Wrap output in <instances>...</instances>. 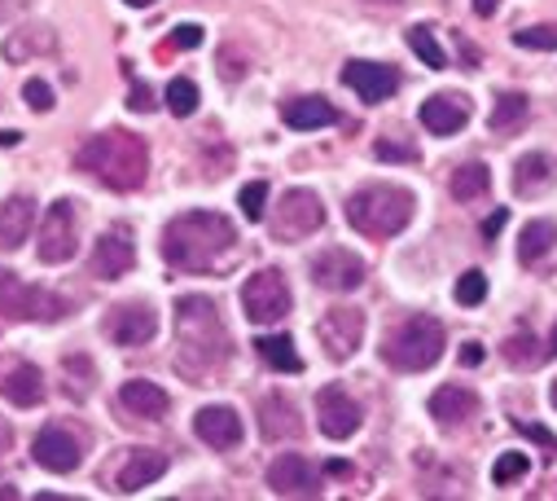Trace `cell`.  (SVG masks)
Segmentation results:
<instances>
[{
  "mask_svg": "<svg viewBox=\"0 0 557 501\" xmlns=\"http://www.w3.org/2000/svg\"><path fill=\"white\" fill-rule=\"evenodd\" d=\"M228 361V330L207 295L176 300V365L189 379H207Z\"/></svg>",
  "mask_w": 557,
  "mask_h": 501,
  "instance_id": "obj_1",
  "label": "cell"
},
{
  "mask_svg": "<svg viewBox=\"0 0 557 501\" xmlns=\"http://www.w3.org/2000/svg\"><path fill=\"white\" fill-rule=\"evenodd\" d=\"M237 246V229L220 211H185L163 229V260L172 269L207 273Z\"/></svg>",
  "mask_w": 557,
  "mask_h": 501,
  "instance_id": "obj_2",
  "label": "cell"
},
{
  "mask_svg": "<svg viewBox=\"0 0 557 501\" xmlns=\"http://www.w3.org/2000/svg\"><path fill=\"white\" fill-rule=\"evenodd\" d=\"M75 168L97 176L106 190H119V194H132L146 185V172H150V150L136 133H123V129H110V133H97L79 146L75 155Z\"/></svg>",
  "mask_w": 557,
  "mask_h": 501,
  "instance_id": "obj_3",
  "label": "cell"
},
{
  "mask_svg": "<svg viewBox=\"0 0 557 501\" xmlns=\"http://www.w3.org/2000/svg\"><path fill=\"white\" fill-rule=\"evenodd\" d=\"M444 326L435 321V317H426V313H412V317H404L386 339H382V361L391 365V369H399V374H422V369H431L440 356H444Z\"/></svg>",
  "mask_w": 557,
  "mask_h": 501,
  "instance_id": "obj_4",
  "label": "cell"
},
{
  "mask_svg": "<svg viewBox=\"0 0 557 501\" xmlns=\"http://www.w3.org/2000/svg\"><path fill=\"white\" fill-rule=\"evenodd\" d=\"M347 220L364 237H395L412 220V194L399 185H364L347 198Z\"/></svg>",
  "mask_w": 557,
  "mask_h": 501,
  "instance_id": "obj_5",
  "label": "cell"
},
{
  "mask_svg": "<svg viewBox=\"0 0 557 501\" xmlns=\"http://www.w3.org/2000/svg\"><path fill=\"white\" fill-rule=\"evenodd\" d=\"M62 313H66L62 295L27 286L18 273H0V317H10V321H58Z\"/></svg>",
  "mask_w": 557,
  "mask_h": 501,
  "instance_id": "obj_6",
  "label": "cell"
},
{
  "mask_svg": "<svg viewBox=\"0 0 557 501\" xmlns=\"http://www.w3.org/2000/svg\"><path fill=\"white\" fill-rule=\"evenodd\" d=\"M321 224H325V207L312 190H286L272 211V237H282V242H304Z\"/></svg>",
  "mask_w": 557,
  "mask_h": 501,
  "instance_id": "obj_7",
  "label": "cell"
},
{
  "mask_svg": "<svg viewBox=\"0 0 557 501\" xmlns=\"http://www.w3.org/2000/svg\"><path fill=\"white\" fill-rule=\"evenodd\" d=\"M242 308H246V317L255 326H272V321L290 317V286H286V278L276 269H259L242 286Z\"/></svg>",
  "mask_w": 557,
  "mask_h": 501,
  "instance_id": "obj_8",
  "label": "cell"
},
{
  "mask_svg": "<svg viewBox=\"0 0 557 501\" xmlns=\"http://www.w3.org/2000/svg\"><path fill=\"white\" fill-rule=\"evenodd\" d=\"M40 260L45 265H66L75 250H79V220H75V203L58 198L40 224Z\"/></svg>",
  "mask_w": 557,
  "mask_h": 501,
  "instance_id": "obj_9",
  "label": "cell"
},
{
  "mask_svg": "<svg viewBox=\"0 0 557 501\" xmlns=\"http://www.w3.org/2000/svg\"><path fill=\"white\" fill-rule=\"evenodd\" d=\"M312 282L321 291L347 295V291H356L364 282V260L356 256V250H347V246H330V250H321V256L312 260Z\"/></svg>",
  "mask_w": 557,
  "mask_h": 501,
  "instance_id": "obj_10",
  "label": "cell"
},
{
  "mask_svg": "<svg viewBox=\"0 0 557 501\" xmlns=\"http://www.w3.org/2000/svg\"><path fill=\"white\" fill-rule=\"evenodd\" d=\"M317 334H321V347L330 361H347V356H356V347L364 339V313L360 308H330L321 317Z\"/></svg>",
  "mask_w": 557,
  "mask_h": 501,
  "instance_id": "obj_11",
  "label": "cell"
},
{
  "mask_svg": "<svg viewBox=\"0 0 557 501\" xmlns=\"http://www.w3.org/2000/svg\"><path fill=\"white\" fill-rule=\"evenodd\" d=\"M106 334L119 343V347H146L154 334H159V317L150 304H119L110 308L106 317Z\"/></svg>",
  "mask_w": 557,
  "mask_h": 501,
  "instance_id": "obj_12",
  "label": "cell"
},
{
  "mask_svg": "<svg viewBox=\"0 0 557 501\" xmlns=\"http://www.w3.org/2000/svg\"><path fill=\"white\" fill-rule=\"evenodd\" d=\"M268 488L276 497H317L321 492V475L304 453H282L268 466Z\"/></svg>",
  "mask_w": 557,
  "mask_h": 501,
  "instance_id": "obj_13",
  "label": "cell"
},
{
  "mask_svg": "<svg viewBox=\"0 0 557 501\" xmlns=\"http://www.w3.org/2000/svg\"><path fill=\"white\" fill-rule=\"evenodd\" d=\"M32 453H36V462H40L45 471H53V475H71V471L79 466V457H84V444H79V436L66 431L62 423H49V427L36 436Z\"/></svg>",
  "mask_w": 557,
  "mask_h": 501,
  "instance_id": "obj_14",
  "label": "cell"
},
{
  "mask_svg": "<svg viewBox=\"0 0 557 501\" xmlns=\"http://www.w3.org/2000/svg\"><path fill=\"white\" fill-rule=\"evenodd\" d=\"M317 418H321V431L330 440H347L360 431V405L347 396V388H321L317 392Z\"/></svg>",
  "mask_w": 557,
  "mask_h": 501,
  "instance_id": "obj_15",
  "label": "cell"
},
{
  "mask_svg": "<svg viewBox=\"0 0 557 501\" xmlns=\"http://www.w3.org/2000/svg\"><path fill=\"white\" fill-rule=\"evenodd\" d=\"M132 265H136V246H132L127 229H110V233L97 237V246H92V278L114 282V278H123Z\"/></svg>",
  "mask_w": 557,
  "mask_h": 501,
  "instance_id": "obj_16",
  "label": "cell"
},
{
  "mask_svg": "<svg viewBox=\"0 0 557 501\" xmlns=\"http://www.w3.org/2000/svg\"><path fill=\"white\" fill-rule=\"evenodd\" d=\"M343 84L351 93H360L364 101H386L399 88V71L386 66V62H347L343 66Z\"/></svg>",
  "mask_w": 557,
  "mask_h": 501,
  "instance_id": "obj_17",
  "label": "cell"
},
{
  "mask_svg": "<svg viewBox=\"0 0 557 501\" xmlns=\"http://www.w3.org/2000/svg\"><path fill=\"white\" fill-rule=\"evenodd\" d=\"M194 431L211 449H237L242 444V418L228 405H207L194 414Z\"/></svg>",
  "mask_w": 557,
  "mask_h": 501,
  "instance_id": "obj_18",
  "label": "cell"
},
{
  "mask_svg": "<svg viewBox=\"0 0 557 501\" xmlns=\"http://www.w3.org/2000/svg\"><path fill=\"white\" fill-rule=\"evenodd\" d=\"M422 123L431 133H440V137H453V133H461L470 123V101L461 93H440V97H431L422 106Z\"/></svg>",
  "mask_w": 557,
  "mask_h": 501,
  "instance_id": "obj_19",
  "label": "cell"
},
{
  "mask_svg": "<svg viewBox=\"0 0 557 501\" xmlns=\"http://www.w3.org/2000/svg\"><path fill=\"white\" fill-rule=\"evenodd\" d=\"M259 436L263 440H295L304 436V423H299V410L286 401V396H263L259 401Z\"/></svg>",
  "mask_w": 557,
  "mask_h": 501,
  "instance_id": "obj_20",
  "label": "cell"
},
{
  "mask_svg": "<svg viewBox=\"0 0 557 501\" xmlns=\"http://www.w3.org/2000/svg\"><path fill=\"white\" fill-rule=\"evenodd\" d=\"M163 471H168V453H159V449H132L127 462L119 466L114 484H119V492H136V488L154 484Z\"/></svg>",
  "mask_w": 557,
  "mask_h": 501,
  "instance_id": "obj_21",
  "label": "cell"
},
{
  "mask_svg": "<svg viewBox=\"0 0 557 501\" xmlns=\"http://www.w3.org/2000/svg\"><path fill=\"white\" fill-rule=\"evenodd\" d=\"M32 220H36V203L27 194L0 203V250H18L32 233Z\"/></svg>",
  "mask_w": 557,
  "mask_h": 501,
  "instance_id": "obj_22",
  "label": "cell"
},
{
  "mask_svg": "<svg viewBox=\"0 0 557 501\" xmlns=\"http://www.w3.org/2000/svg\"><path fill=\"white\" fill-rule=\"evenodd\" d=\"M119 405H123L132 418H163V414L172 410V396H168L159 383H150V379H132V383H123Z\"/></svg>",
  "mask_w": 557,
  "mask_h": 501,
  "instance_id": "obj_23",
  "label": "cell"
},
{
  "mask_svg": "<svg viewBox=\"0 0 557 501\" xmlns=\"http://www.w3.org/2000/svg\"><path fill=\"white\" fill-rule=\"evenodd\" d=\"M431 414H435V423H444V427H461L466 418L479 414V396H474L470 388H461V383H448V388H440V392L431 396Z\"/></svg>",
  "mask_w": 557,
  "mask_h": 501,
  "instance_id": "obj_24",
  "label": "cell"
},
{
  "mask_svg": "<svg viewBox=\"0 0 557 501\" xmlns=\"http://www.w3.org/2000/svg\"><path fill=\"white\" fill-rule=\"evenodd\" d=\"M282 119L290 123L295 133H312V129H330V123L338 119V110L325 97H290L282 106Z\"/></svg>",
  "mask_w": 557,
  "mask_h": 501,
  "instance_id": "obj_25",
  "label": "cell"
},
{
  "mask_svg": "<svg viewBox=\"0 0 557 501\" xmlns=\"http://www.w3.org/2000/svg\"><path fill=\"white\" fill-rule=\"evenodd\" d=\"M58 49V32L53 27H18L5 36V62H27V58H45Z\"/></svg>",
  "mask_w": 557,
  "mask_h": 501,
  "instance_id": "obj_26",
  "label": "cell"
},
{
  "mask_svg": "<svg viewBox=\"0 0 557 501\" xmlns=\"http://www.w3.org/2000/svg\"><path fill=\"white\" fill-rule=\"evenodd\" d=\"M0 392H5V401H14L18 410H32L45 401V374L36 365H14L5 374V383H0Z\"/></svg>",
  "mask_w": 557,
  "mask_h": 501,
  "instance_id": "obj_27",
  "label": "cell"
},
{
  "mask_svg": "<svg viewBox=\"0 0 557 501\" xmlns=\"http://www.w3.org/2000/svg\"><path fill=\"white\" fill-rule=\"evenodd\" d=\"M255 352H259L263 365L282 369V374H299L304 369V356L295 352V339L290 334H263V339H255Z\"/></svg>",
  "mask_w": 557,
  "mask_h": 501,
  "instance_id": "obj_28",
  "label": "cell"
},
{
  "mask_svg": "<svg viewBox=\"0 0 557 501\" xmlns=\"http://www.w3.org/2000/svg\"><path fill=\"white\" fill-rule=\"evenodd\" d=\"M553 242H557V224L553 220H531L522 233H518V260L531 269V265H540L548 250H553Z\"/></svg>",
  "mask_w": 557,
  "mask_h": 501,
  "instance_id": "obj_29",
  "label": "cell"
},
{
  "mask_svg": "<svg viewBox=\"0 0 557 501\" xmlns=\"http://www.w3.org/2000/svg\"><path fill=\"white\" fill-rule=\"evenodd\" d=\"M548 172H553V163H548L544 155H522L518 168H513V190H518V198H535V194L548 185Z\"/></svg>",
  "mask_w": 557,
  "mask_h": 501,
  "instance_id": "obj_30",
  "label": "cell"
},
{
  "mask_svg": "<svg viewBox=\"0 0 557 501\" xmlns=\"http://www.w3.org/2000/svg\"><path fill=\"white\" fill-rule=\"evenodd\" d=\"M487 190H492V172L483 163H461L453 172V198L457 203H479V198H487Z\"/></svg>",
  "mask_w": 557,
  "mask_h": 501,
  "instance_id": "obj_31",
  "label": "cell"
},
{
  "mask_svg": "<svg viewBox=\"0 0 557 501\" xmlns=\"http://www.w3.org/2000/svg\"><path fill=\"white\" fill-rule=\"evenodd\" d=\"M408 49L422 58L431 71H444V66H448V53H444L440 40L431 36V27H412V32H408Z\"/></svg>",
  "mask_w": 557,
  "mask_h": 501,
  "instance_id": "obj_32",
  "label": "cell"
},
{
  "mask_svg": "<svg viewBox=\"0 0 557 501\" xmlns=\"http://www.w3.org/2000/svg\"><path fill=\"white\" fill-rule=\"evenodd\" d=\"M522 119H527V97L522 93H505L496 101V110H492V133H509V129H518Z\"/></svg>",
  "mask_w": 557,
  "mask_h": 501,
  "instance_id": "obj_33",
  "label": "cell"
},
{
  "mask_svg": "<svg viewBox=\"0 0 557 501\" xmlns=\"http://www.w3.org/2000/svg\"><path fill=\"white\" fill-rule=\"evenodd\" d=\"M168 110L181 114V119H189L198 110V84L194 80H172L168 84Z\"/></svg>",
  "mask_w": 557,
  "mask_h": 501,
  "instance_id": "obj_34",
  "label": "cell"
},
{
  "mask_svg": "<svg viewBox=\"0 0 557 501\" xmlns=\"http://www.w3.org/2000/svg\"><path fill=\"white\" fill-rule=\"evenodd\" d=\"M544 352H548V343L540 347L531 334H513V339L505 343V361H509V365H522V369H531V365H535Z\"/></svg>",
  "mask_w": 557,
  "mask_h": 501,
  "instance_id": "obj_35",
  "label": "cell"
},
{
  "mask_svg": "<svg viewBox=\"0 0 557 501\" xmlns=\"http://www.w3.org/2000/svg\"><path fill=\"white\" fill-rule=\"evenodd\" d=\"M513 40H518V49L548 53V49H557V23H544V27H522Z\"/></svg>",
  "mask_w": 557,
  "mask_h": 501,
  "instance_id": "obj_36",
  "label": "cell"
},
{
  "mask_svg": "<svg viewBox=\"0 0 557 501\" xmlns=\"http://www.w3.org/2000/svg\"><path fill=\"white\" fill-rule=\"evenodd\" d=\"M483 300H487V278H483L479 269L461 273V278H457V304L474 308V304H483Z\"/></svg>",
  "mask_w": 557,
  "mask_h": 501,
  "instance_id": "obj_37",
  "label": "cell"
},
{
  "mask_svg": "<svg viewBox=\"0 0 557 501\" xmlns=\"http://www.w3.org/2000/svg\"><path fill=\"white\" fill-rule=\"evenodd\" d=\"M527 475V453H500L496 457V466H492V484H513V479H522Z\"/></svg>",
  "mask_w": 557,
  "mask_h": 501,
  "instance_id": "obj_38",
  "label": "cell"
},
{
  "mask_svg": "<svg viewBox=\"0 0 557 501\" xmlns=\"http://www.w3.org/2000/svg\"><path fill=\"white\" fill-rule=\"evenodd\" d=\"M237 203H242V216H246V220H263V207H268V185H263V181H250V185L242 190V198H237Z\"/></svg>",
  "mask_w": 557,
  "mask_h": 501,
  "instance_id": "obj_39",
  "label": "cell"
},
{
  "mask_svg": "<svg viewBox=\"0 0 557 501\" xmlns=\"http://www.w3.org/2000/svg\"><path fill=\"white\" fill-rule=\"evenodd\" d=\"M373 155L386 159V163H417V146H408V142H391V137H382V142L373 146Z\"/></svg>",
  "mask_w": 557,
  "mask_h": 501,
  "instance_id": "obj_40",
  "label": "cell"
},
{
  "mask_svg": "<svg viewBox=\"0 0 557 501\" xmlns=\"http://www.w3.org/2000/svg\"><path fill=\"white\" fill-rule=\"evenodd\" d=\"M23 97H27V106H32V110H40V114H45V110H53V88H49L45 80H27Z\"/></svg>",
  "mask_w": 557,
  "mask_h": 501,
  "instance_id": "obj_41",
  "label": "cell"
},
{
  "mask_svg": "<svg viewBox=\"0 0 557 501\" xmlns=\"http://www.w3.org/2000/svg\"><path fill=\"white\" fill-rule=\"evenodd\" d=\"M168 45H172V49H198V45H202V27H198V23H181Z\"/></svg>",
  "mask_w": 557,
  "mask_h": 501,
  "instance_id": "obj_42",
  "label": "cell"
},
{
  "mask_svg": "<svg viewBox=\"0 0 557 501\" xmlns=\"http://www.w3.org/2000/svg\"><path fill=\"white\" fill-rule=\"evenodd\" d=\"M127 106H132V110H141V114H150V110H154V93H150L146 84H132V97H127Z\"/></svg>",
  "mask_w": 557,
  "mask_h": 501,
  "instance_id": "obj_43",
  "label": "cell"
},
{
  "mask_svg": "<svg viewBox=\"0 0 557 501\" xmlns=\"http://www.w3.org/2000/svg\"><path fill=\"white\" fill-rule=\"evenodd\" d=\"M461 365H483V343L470 339V343L461 347Z\"/></svg>",
  "mask_w": 557,
  "mask_h": 501,
  "instance_id": "obj_44",
  "label": "cell"
},
{
  "mask_svg": "<svg viewBox=\"0 0 557 501\" xmlns=\"http://www.w3.org/2000/svg\"><path fill=\"white\" fill-rule=\"evenodd\" d=\"M32 0H0V19H14L18 10H27Z\"/></svg>",
  "mask_w": 557,
  "mask_h": 501,
  "instance_id": "obj_45",
  "label": "cell"
},
{
  "mask_svg": "<svg viewBox=\"0 0 557 501\" xmlns=\"http://www.w3.org/2000/svg\"><path fill=\"white\" fill-rule=\"evenodd\" d=\"M470 5H474V14H479V19H492V14L500 10V0H470Z\"/></svg>",
  "mask_w": 557,
  "mask_h": 501,
  "instance_id": "obj_46",
  "label": "cell"
},
{
  "mask_svg": "<svg viewBox=\"0 0 557 501\" xmlns=\"http://www.w3.org/2000/svg\"><path fill=\"white\" fill-rule=\"evenodd\" d=\"M505 220H509V211H505V207H500V211H496V216H492V220H487V224H483V233H487V237H496V233H500V224H505Z\"/></svg>",
  "mask_w": 557,
  "mask_h": 501,
  "instance_id": "obj_47",
  "label": "cell"
},
{
  "mask_svg": "<svg viewBox=\"0 0 557 501\" xmlns=\"http://www.w3.org/2000/svg\"><path fill=\"white\" fill-rule=\"evenodd\" d=\"M10 444H14V431H10L5 418H0V453H10Z\"/></svg>",
  "mask_w": 557,
  "mask_h": 501,
  "instance_id": "obj_48",
  "label": "cell"
},
{
  "mask_svg": "<svg viewBox=\"0 0 557 501\" xmlns=\"http://www.w3.org/2000/svg\"><path fill=\"white\" fill-rule=\"evenodd\" d=\"M18 142H23V133H14V129H10V133H0V146H18Z\"/></svg>",
  "mask_w": 557,
  "mask_h": 501,
  "instance_id": "obj_49",
  "label": "cell"
},
{
  "mask_svg": "<svg viewBox=\"0 0 557 501\" xmlns=\"http://www.w3.org/2000/svg\"><path fill=\"white\" fill-rule=\"evenodd\" d=\"M127 5H136V10H146V5H154V0H127Z\"/></svg>",
  "mask_w": 557,
  "mask_h": 501,
  "instance_id": "obj_50",
  "label": "cell"
},
{
  "mask_svg": "<svg viewBox=\"0 0 557 501\" xmlns=\"http://www.w3.org/2000/svg\"><path fill=\"white\" fill-rule=\"evenodd\" d=\"M548 352H557V326H553V339H548Z\"/></svg>",
  "mask_w": 557,
  "mask_h": 501,
  "instance_id": "obj_51",
  "label": "cell"
},
{
  "mask_svg": "<svg viewBox=\"0 0 557 501\" xmlns=\"http://www.w3.org/2000/svg\"><path fill=\"white\" fill-rule=\"evenodd\" d=\"M369 5H399V0H369Z\"/></svg>",
  "mask_w": 557,
  "mask_h": 501,
  "instance_id": "obj_52",
  "label": "cell"
},
{
  "mask_svg": "<svg viewBox=\"0 0 557 501\" xmlns=\"http://www.w3.org/2000/svg\"><path fill=\"white\" fill-rule=\"evenodd\" d=\"M548 396H553V410H557V379H553V392Z\"/></svg>",
  "mask_w": 557,
  "mask_h": 501,
  "instance_id": "obj_53",
  "label": "cell"
}]
</instances>
